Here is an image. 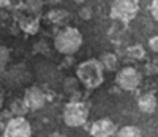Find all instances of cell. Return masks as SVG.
<instances>
[{
  "mask_svg": "<svg viewBox=\"0 0 158 137\" xmlns=\"http://www.w3.org/2000/svg\"><path fill=\"white\" fill-rule=\"evenodd\" d=\"M115 137H142V132H141L139 128L128 125V126H123V128L118 129L115 132Z\"/></svg>",
  "mask_w": 158,
  "mask_h": 137,
  "instance_id": "13",
  "label": "cell"
},
{
  "mask_svg": "<svg viewBox=\"0 0 158 137\" xmlns=\"http://www.w3.org/2000/svg\"><path fill=\"white\" fill-rule=\"evenodd\" d=\"M10 5V0H0V6H6Z\"/></svg>",
  "mask_w": 158,
  "mask_h": 137,
  "instance_id": "22",
  "label": "cell"
},
{
  "mask_svg": "<svg viewBox=\"0 0 158 137\" xmlns=\"http://www.w3.org/2000/svg\"><path fill=\"white\" fill-rule=\"evenodd\" d=\"M115 82L117 85L120 87L122 90L125 91H133L139 87L141 84V74L138 73L136 68L133 66H125L122 70L117 71V76H115Z\"/></svg>",
  "mask_w": 158,
  "mask_h": 137,
  "instance_id": "5",
  "label": "cell"
},
{
  "mask_svg": "<svg viewBox=\"0 0 158 137\" xmlns=\"http://www.w3.org/2000/svg\"><path fill=\"white\" fill-rule=\"evenodd\" d=\"M76 76L85 88H98L104 80V68L100 58H89L77 66Z\"/></svg>",
  "mask_w": 158,
  "mask_h": 137,
  "instance_id": "1",
  "label": "cell"
},
{
  "mask_svg": "<svg viewBox=\"0 0 158 137\" xmlns=\"http://www.w3.org/2000/svg\"><path fill=\"white\" fill-rule=\"evenodd\" d=\"M24 103L25 106L29 107V111H38V109H41L46 103V98H44V93L40 90L38 87H30L25 90L24 93Z\"/></svg>",
  "mask_w": 158,
  "mask_h": 137,
  "instance_id": "8",
  "label": "cell"
},
{
  "mask_svg": "<svg viewBox=\"0 0 158 137\" xmlns=\"http://www.w3.org/2000/svg\"><path fill=\"white\" fill-rule=\"evenodd\" d=\"M139 11L138 0H114L111 6V18L115 21L128 22L135 19Z\"/></svg>",
  "mask_w": 158,
  "mask_h": 137,
  "instance_id": "4",
  "label": "cell"
},
{
  "mask_svg": "<svg viewBox=\"0 0 158 137\" xmlns=\"http://www.w3.org/2000/svg\"><path fill=\"white\" fill-rule=\"evenodd\" d=\"M8 62H10V50L5 46H0V70H3L8 65Z\"/></svg>",
  "mask_w": 158,
  "mask_h": 137,
  "instance_id": "16",
  "label": "cell"
},
{
  "mask_svg": "<svg viewBox=\"0 0 158 137\" xmlns=\"http://www.w3.org/2000/svg\"><path fill=\"white\" fill-rule=\"evenodd\" d=\"M11 118H13V117H10V115H6V114H0V132L5 131L8 121H10Z\"/></svg>",
  "mask_w": 158,
  "mask_h": 137,
  "instance_id": "18",
  "label": "cell"
},
{
  "mask_svg": "<svg viewBox=\"0 0 158 137\" xmlns=\"http://www.w3.org/2000/svg\"><path fill=\"white\" fill-rule=\"evenodd\" d=\"M158 99L153 93H144L138 98V107L142 114H153L156 111Z\"/></svg>",
  "mask_w": 158,
  "mask_h": 137,
  "instance_id": "9",
  "label": "cell"
},
{
  "mask_svg": "<svg viewBox=\"0 0 158 137\" xmlns=\"http://www.w3.org/2000/svg\"><path fill=\"white\" fill-rule=\"evenodd\" d=\"M84 43V36L74 27H67V29L60 30L56 38H54V47L57 52L63 54V55H73L79 49H81Z\"/></svg>",
  "mask_w": 158,
  "mask_h": 137,
  "instance_id": "2",
  "label": "cell"
},
{
  "mask_svg": "<svg viewBox=\"0 0 158 137\" xmlns=\"http://www.w3.org/2000/svg\"><path fill=\"white\" fill-rule=\"evenodd\" d=\"M87 117H89L87 107L79 101H71L63 109V123L70 128L82 126L87 121Z\"/></svg>",
  "mask_w": 158,
  "mask_h": 137,
  "instance_id": "3",
  "label": "cell"
},
{
  "mask_svg": "<svg viewBox=\"0 0 158 137\" xmlns=\"http://www.w3.org/2000/svg\"><path fill=\"white\" fill-rule=\"evenodd\" d=\"M117 132V128L114 121L109 118H100L92 123L90 126V135L92 137H111Z\"/></svg>",
  "mask_w": 158,
  "mask_h": 137,
  "instance_id": "7",
  "label": "cell"
},
{
  "mask_svg": "<svg viewBox=\"0 0 158 137\" xmlns=\"http://www.w3.org/2000/svg\"><path fill=\"white\" fill-rule=\"evenodd\" d=\"M79 16H81L84 21H89L92 18V8L85 6V8H81V11H79Z\"/></svg>",
  "mask_w": 158,
  "mask_h": 137,
  "instance_id": "19",
  "label": "cell"
},
{
  "mask_svg": "<svg viewBox=\"0 0 158 137\" xmlns=\"http://www.w3.org/2000/svg\"><path fill=\"white\" fill-rule=\"evenodd\" d=\"M150 13H152V16L158 21V0H152V3H150Z\"/></svg>",
  "mask_w": 158,
  "mask_h": 137,
  "instance_id": "21",
  "label": "cell"
},
{
  "mask_svg": "<svg viewBox=\"0 0 158 137\" xmlns=\"http://www.w3.org/2000/svg\"><path fill=\"white\" fill-rule=\"evenodd\" d=\"M100 62H101L103 68L106 71H117V68H118V58H117L115 54H112V52L103 54V55L100 57Z\"/></svg>",
  "mask_w": 158,
  "mask_h": 137,
  "instance_id": "10",
  "label": "cell"
},
{
  "mask_svg": "<svg viewBox=\"0 0 158 137\" xmlns=\"http://www.w3.org/2000/svg\"><path fill=\"white\" fill-rule=\"evenodd\" d=\"M128 55L131 58H135V60H142L144 57H146V49H144L141 44H135V46L128 47Z\"/></svg>",
  "mask_w": 158,
  "mask_h": 137,
  "instance_id": "14",
  "label": "cell"
},
{
  "mask_svg": "<svg viewBox=\"0 0 158 137\" xmlns=\"http://www.w3.org/2000/svg\"><path fill=\"white\" fill-rule=\"evenodd\" d=\"M149 47H150V50H153V52L158 54V35H153L149 39Z\"/></svg>",
  "mask_w": 158,
  "mask_h": 137,
  "instance_id": "20",
  "label": "cell"
},
{
  "mask_svg": "<svg viewBox=\"0 0 158 137\" xmlns=\"http://www.w3.org/2000/svg\"><path fill=\"white\" fill-rule=\"evenodd\" d=\"M25 8H27V11L32 16H36L38 13H41L43 3L41 0H25Z\"/></svg>",
  "mask_w": 158,
  "mask_h": 137,
  "instance_id": "15",
  "label": "cell"
},
{
  "mask_svg": "<svg viewBox=\"0 0 158 137\" xmlns=\"http://www.w3.org/2000/svg\"><path fill=\"white\" fill-rule=\"evenodd\" d=\"M67 14H68V13H67V11H62V10H59V11H51V13H49V19L54 21V22H59V21H62V19L67 18Z\"/></svg>",
  "mask_w": 158,
  "mask_h": 137,
  "instance_id": "17",
  "label": "cell"
},
{
  "mask_svg": "<svg viewBox=\"0 0 158 137\" xmlns=\"http://www.w3.org/2000/svg\"><path fill=\"white\" fill-rule=\"evenodd\" d=\"M27 111H29V107L25 106L24 99H15L10 104V114L13 117H24V114Z\"/></svg>",
  "mask_w": 158,
  "mask_h": 137,
  "instance_id": "11",
  "label": "cell"
},
{
  "mask_svg": "<svg viewBox=\"0 0 158 137\" xmlns=\"http://www.w3.org/2000/svg\"><path fill=\"white\" fill-rule=\"evenodd\" d=\"M3 137H32V126L24 117H13L3 131Z\"/></svg>",
  "mask_w": 158,
  "mask_h": 137,
  "instance_id": "6",
  "label": "cell"
},
{
  "mask_svg": "<svg viewBox=\"0 0 158 137\" xmlns=\"http://www.w3.org/2000/svg\"><path fill=\"white\" fill-rule=\"evenodd\" d=\"M21 29L25 32V33H36L38 32V19L35 16H29V18H25L21 21Z\"/></svg>",
  "mask_w": 158,
  "mask_h": 137,
  "instance_id": "12",
  "label": "cell"
},
{
  "mask_svg": "<svg viewBox=\"0 0 158 137\" xmlns=\"http://www.w3.org/2000/svg\"><path fill=\"white\" fill-rule=\"evenodd\" d=\"M3 101H5V98H3V95H2V93H0V109H2V107H3Z\"/></svg>",
  "mask_w": 158,
  "mask_h": 137,
  "instance_id": "23",
  "label": "cell"
}]
</instances>
